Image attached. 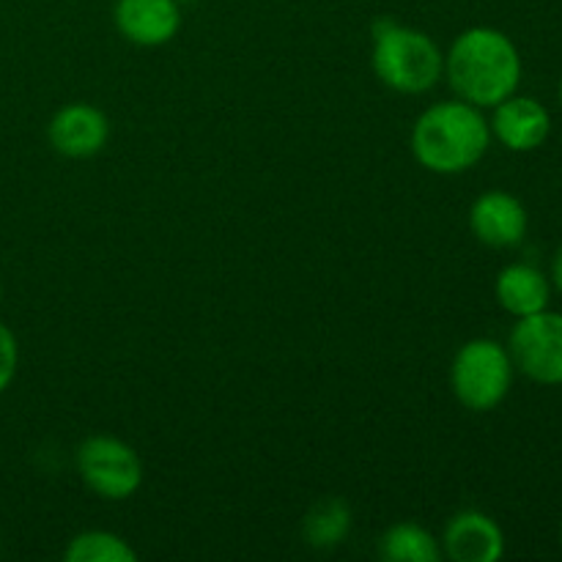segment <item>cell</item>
<instances>
[{
    "label": "cell",
    "mask_w": 562,
    "mask_h": 562,
    "mask_svg": "<svg viewBox=\"0 0 562 562\" xmlns=\"http://www.w3.org/2000/svg\"><path fill=\"white\" fill-rule=\"evenodd\" d=\"M445 75L456 97L481 110L494 108L519 91L521 55L503 31L477 25L456 38L445 55Z\"/></svg>",
    "instance_id": "1"
},
{
    "label": "cell",
    "mask_w": 562,
    "mask_h": 562,
    "mask_svg": "<svg viewBox=\"0 0 562 562\" xmlns=\"http://www.w3.org/2000/svg\"><path fill=\"white\" fill-rule=\"evenodd\" d=\"M488 146L492 126L481 108L464 99L431 104L412 126V154L431 173H464L486 157Z\"/></svg>",
    "instance_id": "2"
},
{
    "label": "cell",
    "mask_w": 562,
    "mask_h": 562,
    "mask_svg": "<svg viewBox=\"0 0 562 562\" xmlns=\"http://www.w3.org/2000/svg\"><path fill=\"white\" fill-rule=\"evenodd\" d=\"M373 71L395 93H426L445 75V55L428 33L382 20L373 22Z\"/></svg>",
    "instance_id": "3"
},
{
    "label": "cell",
    "mask_w": 562,
    "mask_h": 562,
    "mask_svg": "<svg viewBox=\"0 0 562 562\" xmlns=\"http://www.w3.org/2000/svg\"><path fill=\"white\" fill-rule=\"evenodd\" d=\"M514 371L508 346L492 338L467 340L450 366V387L470 412H492L508 398Z\"/></svg>",
    "instance_id": "4"
},
{
    "label": "cell",
    "mask_w": 562,
    "mask_h": 562,
    "mask_svg": "<svg viewBox=\"0 0 562 562\" xmlns=\"http://www.w3.org/2000/svg\"><path fill=\"white\" fill-rule=\"evenodd\" d=\"M508 355L516 371L536 384H562V313L541 311L516 318L508 338Z\"/></svg>",
    "instance_id": "5"
},
{
    "label": "cell",
    "mask_w": 562,
    "mask_h": 562,
    "mask_svg": "<svg viewBox=\"0 0 562 562\" xmlns=\"http://www.w3.org/2000/svg\"><path fill=\"white\" fill-rule=\"evenodd\" d=\"M77 472L93 494L113 503L130 499L143 483L140 456L115 437H88L77 448Z\"/></svg>",
    "instance_id": "6"
},
{
    "label": "cell",
    "mask_w": 562,
    "mask_h": 562,
    "mask_svg": "<svg viewBox=\"0 0 562 562\" xmlns=\"http://www.w3.org/2000/svg\"><path fill=\"white\" fill-rule=\"evenodd\" d=\"M492 137H497L508 151L527 154L536 151L552 135V115L538 102L536 97H514L494 104L492 115Z\"/></svg>",
    "instance_id": "7"
},
{
    "label": "cell",
    "mask_w": 562,
    "mask_h": 562,
    "mask_svg": "<svg viewBox=\"0 0 562 562\" xmlns=\"http://www.w3.org/2000/svg\"><path fill=\"white\" fill-rule=\"evenodd\" d=\"M49 146L69 159H88L104 148L110 137V121L99 108L71 102L49 119Z\"/></svg>",
    "instance_id": "8"
},
{
    "label": "cell",
    "mask_w": 562,
    "mask_h": 562,
    "mask_svg": "<svg viewBox=\"0 0 562 562\" xmlns=\"http://www.w3.org/2000/svg\"><path fill=\"white\" fill-rule=\"evenodd\" d=\"M527 209L516 195L505 190H488L472 203L470 231L488 247H516L527 236Z\"/></svg>",
    "instance_id": "9"
},
{
    "label": "cell",
    "mask_w": 562,
    "mask_h": 562,
    "mask_svg": "<svg viewBox=\"0 0 562 562\" xmlns=\"http://www.w3.org/2000/svg\"><path fill=\"white\" fill-rule=\"evenodd\" d=\"M505 554V532L481 510H461L448 521L442 558L456 562H497Z\"/></svg>",
    "instance_id": "10"
},
{
    "label": "cell",
    "mask_w": 562,
    "mask_h": 562,
    "mask_svg": "<svg viewBox=\"0 0 562 562\" xmlns=\"http://www.w3.org/2000/svg\"><path fill=\"white\" fill-rule=\"evenodd\" d=\"M115 27L137 47H162L179 33L181 9L176 0H119Z\"/></svg>",
    "instance_id": "11"
},
{
    "label": "cell",
    "mask_w": 562,
    "mask_h": 562,
    "mask_svg": "<svg viewBox=\"0 0 562 562\" xmlns=\"http://www.w3.org/2000/svg\"><path fill=\"white\" fill-rule=\"evenodd\" d=\"M499 307L514 318L532 316L549 307L552 300V280L532 263H510L497 274L494 283Z\"/></svg>",
    "instance_id": "12"
},
{
    "label": "cell",
    "mask_w": 562,
    "mask_h": 562,
    "mask_svg": "<svg viewBox=\"0 0 562 562\" xmlns=\"http://www.w3.org/2000/svg\"><path fill=\"white\" fill-rule=\"evenodd\" d=\"M379 558L387 562H437L442 560V547L426 527L401 521L379 538Z\"/></svg>",
    "instance_id": "13"
},
{
    "label": "cell",
    "mask_w": 562,
    "mask_h": 562,
    "mask_svg": "<svg viewBox=\"0 0 562 562\" xmlns=\"http://www.w3.org/2000/svg\"><path fill=\"white\" fill-rule=\"evenodd\" d=\"M351 530V508L340 499H324L318 503L311 514L305 516V532L307 543L313 549H335Z\"/></svg>",
    "instance_id": "14"
},
{
    "label": "cell",
    "mask_w": 562,
    "mask_h": 562,
    "mask_svg": "<svg viewBox=\"0 0 562 562\" xmlns=\"http://www.w3.org/2000/svg\"><path fill=\"white\" fill-rule=\"evenodd\" d=\"M64 558L66 562H135L137 552L115 532L88 530L71 538Z\"/></svg>",
    "instance_id": "15"
},
{
    "label": "cell",
    "mask_w": 562,
    "mask_h": 562,
    "mask_svg": "<svg viewBox=\"0 0 562 562\" xmlns=\"http://www.w3.org/2000/svg\"><path fill=\"white\" fill-rule=\"evenodd\" d=\"M16 366H20V344H16L14 333L0 322V395L14 382Z\"/></svg>",
    "instance_id": "16"
},
{
    "label": "cell",
    "mask_w": 562,
    "mask_h": 562,
    "mask_svg": "<svg viewBox=\"0 0 562 562\" xmlns=\"http://www.w3.org/2000/svg\"><path fill=\"white\" fill-rule=\"evenodd\" d=\"M552 285L554 289L560 291L562 294V245H560V250H558V256H554V261H552Z\"/></svg>",
    "instance_id": "17"
},
{
    "label": "cell",
    "mask_w": 562,
    "mask_h": 562,
    "mask_svg": "<svg viewBox=\"0 0 562 562\" xmlns=\"http://www.w3.org/2000/svg\"><path fill=\"white\" fill-rule=\"evenodd\" d=\"M558 93H560V104H562V77H560V88H558Z\"/></svg>",
    "instance_id": "18"
},
{
    "label": "cell",
    "mask_w": 562,
    "mask_h": 562,
    "mask_svg": "<svg viewBox=\"0 0 562 562\" xmlns=\"http://www.w3.org/2000/svg\"><path fill=\"white\" fill-rule=\"evenodd\" d=\"M0 302H3V283H0Z\"/></svg>",
    "instance_id": "19"
},
{
    "label": "cell",
    "mask_w": 562,
    "mask_h": 562,
    "mask_svg": "<svg viewBox=\"0 0 562 562\" xmlns=\"http://www.w3.org/2000/svg\"><path fill=\"white\" fill-rule=\"evenodd\" d=\"M560 541H562V521H560Z\"/></svg>",
    "instance_id": "20"
}]
</instances>
